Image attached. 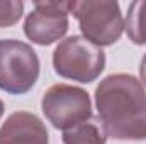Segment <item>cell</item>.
I'll use <instances>...</instances> for the list:
<instances>
[{"mask_svg":"<svg viewBox=\"0 0 146 144\" xmlns=\"http://www.w3.org/2000/svg\"><path fill=\"white\" fill-rule=\"evenodd\" d=\"M61 139H63V144H106L107 143V136H106L102 126L94 119H88V120L72 127V129L65 131Z\"/></svg>","mask_w":146,"mask_h":144,"instance_id":"ba28073f","label":"cell"},{"mask_svg":"<svg viewBox=\"0 0 146 144\" xmlns=\"http://www.w3.org/2000/svg\"><path fill=\"white\" fill-rule=\"evenodd\" d=\"M41 108L48 122L63 132L92 119L90 95L83 88L66 83L49 87L42 95Z\"/></svg>","mask_w":146,"mask_h":144,"instance_id":"5b68a950","label":"cell"},{"mask_svg":"<svg viewBox=\"0 0 146 144\" xmlns=\"http://www.w3.org/2000/svg\"><path fill=\"white\" fill-rule=\"evenodd\" d=\"M39 58L24 41L0 39V90L24 95L39 78Z\"/></svg>","mask_w":146,"mask_h":144,"instance_id":"277c9868","label":"cell"},{"mask_svg":"<svg viewBox=\"0 0 146 144\" xmlns=\"http://www.w3.org/2000/svg\"><path fill=\"white\" fill-rule=\"evenodd\" d=\"M139 81L143 83L146 87V54L143 56V59H141V65H139Z\"/></svg>","mask_w":146,"mask_h":144,"instance_id":"8fae6325","label":"cell"},{"mask_svg":"<svg viewBox=\"0 0 146 144\" xmlns=\"http://www.w3.org/2000/svg\"><path fill=\"white\" fill-rule=\"evenodd\" d=\"M22 12H24V3L21 0L0 2V29L17 24L22 17Z\"/></svg>","mask_w":146,"mask_h":144,"instance_id":"30bf717a","label":"cell"},{"mask_svg":"<svg viewBox=\"0 0 146 144\" xmlns=\"http://www.w3.org/2000/svg\"><path fill=\"white\" fill-rule=\"evenodd\" d=\"M0 144H49V134L37 115L19 110L2 124Z\"/></svg>","mask_w":146,"mask_h":144,"instance_id":"52a82bcc","label":"cell"},{"mask_svg":"<svg viewBox=\"0 0 146 144\" xmlns=\"http://www.w3.org/2000/svg\"><path fill=\"white\" fill-rule=\"evenodd\" d=\"M68 10L78 20L83 37L100 48L115 44L122 36L124 19L117 2H68Z\"/></svg>","mask_w":146,"mask_h":144,"instance_id":"3957f363","label":"cell"},{"mask_svg":"<svg viewBox=\"0 0 146 144\" xmlns=\"http://www.w3.org/2000/svg\"><path fill=\"white\" fill-rule=\"evenodd\" d=\"M3 110H5V107H3V102L0 100V119H2V115H3Z\"/></svg>","mask_w":146,"mask_h":144,"instance_id":"7c38bea8","label":"cell"},{"mask_svg":"<svg viewBox=\"0 0 146 144\" xmlns=\"http://www.w3.org/2000/svg\"><path fill=\"white\" fill-rule=\"evenodd\" d=\"M54 71L63 78L80 83L95 81L106 68V53L83 36L63 39L53 53Z\"/></svg>","mask_w":146,"mask_h":144,"instance_id":"7a4b0ae2","label":"cell"},{"mask_svg":"<svg viewBox=\"0 0 146 144\" xmlns=\"http://www.w3.org/2000/svg\"><path fill=\"white\" fill-rule=\"evenodd\" d=\"M124 29L134 44H146V2L129 3L127 15L124 19Z\"/></svg>","mask_w":146,"mask_h":144,"instance_id":"9c48e42d","label":"cell"},{"mask_svg":"<svg viewBox=\"0 0 146 144\" xmlns=\"http://www.w3.org/2000/svg\"><path fill=\"white\" fill-rule=\"evenodd\" d=\"M99 122L115 141H146V92L127 73L106 76L95 88Z\"/></svg>","mask_w":146,"mask_h":144,"instance_id":"6da1fadb","label":"cell"},{"mask_svg":"<svg viewBox=\"0 0 146 144\" xmlns=\"http://www.w3.org/2000/svg\"><path fill=\"white\" fill-rule=\"evenodd\" d=\"M68 14V2H36L24 20V32L34 44L49 46L66 34Z\"/></svg>","mask_w":146,"mask_h":144,"instance_id":"8992f818","label":"cell"}]
</instances>
